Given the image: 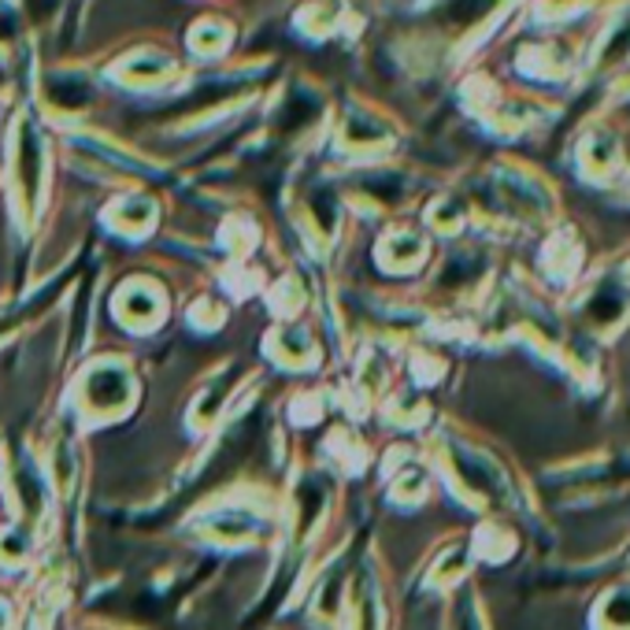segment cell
Segmentation results:
<instances>
[{"mask_svg":"<svg viewBox=\"0 0 630 630\" xmlns=\"http://www.w3.org/2000/svg\"><path fill=\"white\" fill-rule=\"evenodd\" d=\"M627 578H630V553H627Z\"/></svg>","mask_w":630,"mask_h":630,"instance_id":"8fae6325","label":"cell"},{"mask_svg":"<svg viewBox=\"0 0 630 630\" xmlns=\"http://www.w3.org/2000/svg\"><path fill=\"white\" fill-rule=\"evenodd\" d=\"M515 67H520V75L531 78V83L567 86L586 70V42L564 34V30H553V34L520 45Z\"/></svg>","mask_w":630,"mask_h":630,"instance_id":"277c9868","label":"cell"},{"mask_svg":"<svg viewBox=\"0 0 630 630\" xmlns=\"http://www.w3.org/2000/svg\"><path fill=\"white\" fill-rule=\"evenodd\" d=\"M572 171L589 189H619L630 171V145L627 130L616 123L608 111L589 116L572 141Z\"/></svg>","mask_w":630,"mask_h":630,"instance_id":"6da1fadb","label":"cell"},{"mask_svg":"<svg viewBox=\"0 0 630 630\" xmlns=\"http://www.w3.org/2000/svg\"><path fill=\"white\" fill-rule=\"evenodd\" d=\"M586 630H630V578H616L589 601Z\"/></svg>","mask_w":630,"mask_h":630,"instance_id":"8992f818","label":"cell"},{"mask_svg":"<svg viewBox=\"0 0 630 630\" xmlns=\"http://www.w3.org/2000/svg\"><path fill=\"white\" fill-rule=\"evenodd\" d=\"M619 200L630 208V171H627V178H623V186H619Z\"/></svg>","mask_w":630,"mask_h":630,"instance_id":"30bf717a","label":"cell"},{"mask_svg":"<svg viewBox=\"0 0 630 630\" xmlns=\"http://www.w3.org/2000/svg\"><path fill=\"white\" fill-rule=\"evenodd\" d=\"M493 197L508 216L531 227H556V208H561V189L548 182L537 167L501 160L493 167Z\"/></svg>","mask_w":630,"mask_h":630,"instance_id":"3957f363","label":"cell"},{"mask_svg":"<svg viewBox=\"0 0 630 630\" xmlns=\"http://www.w3.org/2000/svg\"><path fill=\"white\" fill-rule=\"evenodd\" d=\"M453 630H486L479 597H475V594H464L460 597V605H456V616H453Z\"/></svg>","mask_w":630,"mask_h":630,"instance_id":"ba28073f","label":"cell"},{"mask_svg":"<svg viewBox=\"0 0 630 630\" xmlns=\"http://www.w3.org/2000/svg\"><path fill=\"white\" fill-rule=\"evenodd\" d=\"M572 323L601 349L623 338V330L630 327V293L619 286L608 268L589 271L578 282V290L572 293Z\"/></svg>","mask_w":630,"mask_h":630,"instance_id":"7a4b0ae2","label":"cell"},{"mask_svg":"<svg viewBox=\"0 0 630 630\" xmlns=\"http://www.w3.org/2000/svg\"><path fill=\"white\" fill-rule=\"evenodd\" d=\"M537 271H542L548 293H575L578 282L589 274V249L575 222H556L548 230L542 252H537Z\"/></svg>","mask_w":630,"mask_h":630,"instance_id":"5b68a950","label":"cell"},{"mask_svg":"<svg viewBox=\"0 0 630 630\" xmlns=\"http://www.w3.org/2000/svg\"><path fill=\"white\" fill-rule=\"evenodd\" d=\"M608 271H612L619 286H623V290L630 293V249H627V252H623V257H619V260H612V268H608Z\"/></svg>","mask_w":630,"mask_h":630,"instance_id":"9c48e42d","label":"cell"},{"mask_svg":"<svg viewBox=\"0 0 630 630\" xmlns=\"http://www.w3.org/2000/svg\"><path fill=\"white\" fill-rule=\"evenodd\" d=\"M475 553L490 564H508L515 553H520V531L501 520H490L479 534H475Z\"/></svg>","mask_w":630,"mask_h":630,"instance_id":"52a82bcc","label":"cell"}]
</instances>
